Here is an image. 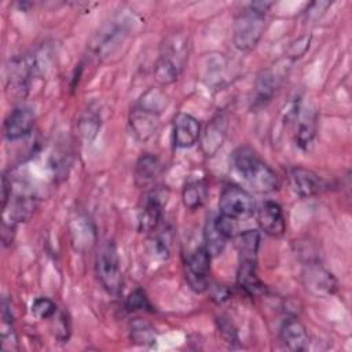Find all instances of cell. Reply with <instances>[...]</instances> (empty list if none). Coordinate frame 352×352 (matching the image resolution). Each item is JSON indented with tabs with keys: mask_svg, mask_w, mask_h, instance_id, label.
Segmentation results:
<instances>
[{
	"mask_svg": "<svg viewBox=\"0 0 352 352\" xmlns=\"http://www.w3.org/2000/svg\"><path fill=\"white\" fill-rule=\"evenodd\" d=\"M188 58V41L183 33L169 34L161 44L154 66V78L160 85L175 82L182 74Z\"/></svg>",
	"mask_w": 352,
	"mask_h": 352,
	"instance_id": "obj_4",
	"label": "cell"
},
{
	"mask_svg": "<svg viewBox=\"0 0 352 352\" xmlns=\"http://www.w3.org/2000/svg\"><path fill=\"white\" fill-rule=\"evenodd\" d=\"M36 116L34 111L28 106L15 107L4 120L3 133L10 142H15L26 138L34 126Z\"/></svg>",
	"mask_w": 352,
	"mask_h": 352,
	"instance_id": "obj_11",
	"label": "cell"
},
{
	"mask_svg": "<svg viewBox=\"0 0 352 352\" xmlns=\"http://www.w3.org/2000/svg\"><path fill=\"white\" fill-rule=\"evenodd\" d=\"M201 124L199 121L188 114L179 113L173 120L172 140L176 148H190L199 142Z\"/></svg>",
	"mask_w": 352,
	"mask_h": 352,
	"instance_id": "obj_14",
	"label": "cell"
},
{
	"mask_svg": "<svg viewBox=\"0 0 352 352\" xmlns=\"http://www.w3.org/2000/svg\"><path fill=\"white\" fill-rule=\"evenodd\" d=\"M289 183L296 195L311 198L324 188V180L311 169L296 166L289 170Z\"/></svg>",
	"mask_w": 352,
	"mask_h": 352,
	"instance_id": "obj_16",
	"label": "cell"
},
{
	"mask_svg": "<svg viewBox=\"0 0 352 352\" xmlns=\"http://www.w3.org/2000/svg\"><path fill=\"white\" fill-rule=\"evenodd\" d=\"M301 280L307 292L316 297H330L338 290L337 278L318 263H308L302 268Z\"/></svg>",
	"mask_w": 352,
	"mask_h": 352,
	"instance_id": "obj_8",
	"label": "cell"
},
{
	"mask_svg": "<svg viewBox=\"0 0 352 352\" xmlns=\"http://www.w3.org/2000/svg\"><path fill=\"white\" fill-rule=\"evenodd\" d=\"M216 322H217L219 333H220L221 337L226 340V342H228V344L231 345V344L239 341V338H238V331H236V329L234 327L232 322L228 320V318L220 316V318L216 319Z\"/></svg>",
	"mask_w": 352,
	"mask_h": 352,
	"instance_id": "obj_31",
	"label": "cell"
},
{
	"mask_svg": "<svg viewBox=\"0 0 352 352\" xmlns=\"http://www.w3.org/2000/svg\"><path fill=\"white\" fill-rule=\"evenodd\" d=\"M309 41H311L309 36H302V37L297 38L294 43L290 44L287 58H290L292 60H296L300 56H302L307 52V50L309 48Z\"/></svg>",
	"mask_w": 352,
	"mask_h": 352,
	"instance_id": "obj_32",
	"label": "cell"
},
{
	"mask_svg": "<svg viewBox=\"0 0 352 352\" xmlns=\"http://www.w3.org/2000/svg\"><path fill=\"white\" fill-rule=\"evenodd\" d=\"M95 272L102 287L111 296H118L122 290V272L120 257L114 241H106L98 249L95 257Z\"/></svg>",
	"mask_w": 352,
	"mask_h": 352,
	"instance_id": "obj_5",
	"label": "cell"
},
{
	"mask_svg": "<svg viewBox=\"0 0 352 352\" xmlns=\"http://www.w3.org/2000/svg\"><path fill=\"white\" fill-rule=\"evenodd\" d=\"M168 99L158 88L147 89L129 113V128L139 142L148 140L160 126V116Z\"/></svg>",
	"mask_w": 352,
	"mask_h": 352,
	"instance_id": "obj_2",
	"label": "cell"
},
{
	"mask_svg": "<svg viewBox=\"0 0 352 352\" xmlns=\"http://www.w3.org/2000/svg\"><path fill=\"white\" fill-rule=\"evenodd\" d=\"M52 319V331L54 336L62 341V342H67L70 333H72V326H70V320L69 316L66 315V312H58L51 318Z\"/></svg>",
	"mask_w": 352,
	"mask_h": 352,
	"instance_id": "obj_29",
	"label": "cell"
},
{
	"mask_svg": "<svg viewBox=\"0 0 352 352\" xmlns=\"http://www.w3.org/2000/svg\"><path fill=\"white\" fill-rule=\"evenodd\" d=\"M99 128V117L96 113L88 110L80 120V131L81 135L87 139H92Z\"/></svg>",
	"mask_w": 352,
	"mask_h": 352,
	"instance_id": "obj_30",
	"label": "cell"
},
{
	"mask_svg": "<svg viewBox=\"0 0 352 352\" xmlns=\"http://www.w3.org/2000/svg\"><path fill=\"white\" fill-rule=\"evenodd\" d=\"M15 226H16V223H14L11 220L7 221V219H4L3 226H1V238H3L4 245L12 243V239L15 235Z\"/></svg>",
	"mask_w": 352,
	"mask_h": 352,
	"instance_id": "obj_33",
	"label": "cell"
},
{
	"mask_svg": "<svg viewBox=\"0 0 352 352\" xmlns=\"http://www.w3.org/2000/svg\"><path fill=\"white\" fill-rule=\"evenodd\" d=\"M219 210L220 214L235 221L248 220L256 213V202L252 194L245 188L235 184H228L220 192Z\"/></svg>",
	"mask_w": 352,
	"mask_h": 352,
	"instance_id": "obj_6",
	"label": "cell"
},
{
	"mask_svg": "<svg viewBox=\"0 0 352 352\" xmlns=\"http://www.w3.org/2000/svg\"><path fill=\"white\" fill-rule=\"evenodd\" d=\"M212 256L205 246L197 248L186 260V282L195 293H204L209 289Z\"/></svg>",
	"mask_w": 352,
	"mask_h": 352,
	"instance_id": "obj_7",
	"label": "cell"
},
{
	"mask_svg": "<svg viewBox=\"0 0 352 352\" xmlns=\"http://www.w3.org/2000/svg\"><path fill=\"white\" fill-rule=\"evenodd\" d=\"M230 297V290L224 286H219L216 285L213 289H212V300H214L216 302H223L226 301L227 298Z\"/></svg>",
	"mask_w": 352,
	"mask_h": 352,
	"instance_id": "obj_35",
	"label": "cell"
},
{
	"mask_svg": "<svg viewBox=\"0 0 352 352\" xmlns=\"http://www.w3.org/2000/svg\"><path fill=\"white\" fill-rule=\"evenodd\" d=\"M232 168L238 176L256 192L270 194L279 188L276 172L249 146H241L232 153Z\"/></svg>",
	"mask_w": 352,
	"mask_h": 352,
	"instance_id": "obj_1",
	"label": "cell"
},
{
	"mask_svg": "<svg viewBox=\"0 0 352 352\" xmlns=\"http://www.w3.org/2000/svg\"><path fill=\"white\" fill-rule=\"evenodd\" d=\"M11 191H12L11 180H8L7 176L3 175V179H1V208H3V210L7 208V205L11 199Z\"/></svg>",
	"mask_w": 352,
	"mask_h": 352,
	"instance_id": "obj_34",
	"label": "cell"
},
{
	"mask_svg": "<svg viewBox=\"0 0 352 352\" xmlns=\"http://www.w3.org/2000/svg\"><path fill=\"white\" fill-rule=\"evenodd\" d=\"M260 246L258 230H246L238 235L239 260L257 261V252Z\"/></svg>",
	"mask_w": 352,
	"mask_h": 352,
	"instance_id": "obj_23",
	"label": "cell"
},
{
	"mask_svg": "<svg viewBox=\"0 0 352 352\" xmlns=\"http://www.w3.org/2000/svg\"><path fill=\"white\" fill-rule=\"evenodd\" d=\"M33 72L34 60L30 56H18L10 62L7 67V91L10 98L22 99L26 96Z\"/></svg>",
	"mask_w": 352,
	"mask_h": 352,
	"instance_id": "obj_9",
	"label": "cell"
},
{
	"mask_svg": "<svg viewBox=\"0 0 352 352\" xmlns=\"http://www.w3.org/2000/svg\"><path fill=\"white\" fill-rule=\"evenodd\" d=\"M271 6V1H256L238 14L232 26V43L236 50L248 52L258 44L265 30V14Z\"/></svg>",
	"mask_w": 352,
	"mask_h": 352,
	"instance_id": "obj_3",
	"label": "cell"
},
{
	"mask_svg": "<svg viewBox=\"0 0 352 352\" xmlns=\"http://www.w3.org/2000/svg\"><path fill=\"white\" fill-rule=\"evenodd\" d=\"M32 314L33 316H36L37 319L40 320H44V319H51L58 308H56V304L48 298V297H37L33 302H32Z\"/></svg>",
	"mask_w": 352,
	"mask_h": 352,
	"instance_id": "obj_28",
	"label": "cell"
},
{
	"mask_svg": "<svg viewBox=\"0 0 352 352\" xmlns=\"http://www.w3.org/2000/svg\"><path fill=\"white\" fill-rule=\"evenodd\" d=\"M279 340L286 349L293 352H302L309 344L307 329L297 318H287L283 320L279 329Z\"/></svg>",
	"mask_w": 352,
	"mask_h": 352,
	"instance_id": "obj_17",
	"label": "cell"
},
{
	"mask_svg": "<svg viewBox=\"0 0 352 352\" xmlns=\"http://www.w3.org/2000/svg\"><path fill=\"white\" fill-rule=\"evenodd\" d=\"M208 198V184L205 180L192 179L188 180L182 190V201L187 209L195 210L204 206Z\"/></svg>",
	"mask_w": 352,
	"mask_h": 352,
	"instance_id": "obj_22",
	"label": "cell"
},
{
	"mask_svg": "<svg viewBox=\"0 0 352 352\" xmlns=\"http://www.w3.org/2000/svg\"><path fill=\"white\" fill-rule=\"evenodd\" d=\"M280 80H282V74L278 70L272 67L263 70L254 81L250 109L254 111H258L267 107V104L272 100L279 87Z\"/></svg>",
	"mask_w": 352,
	"mask_h": 352,
	"instance_id": "obj_13",
	"label": "cell"
},
{
	"mask_svg": "<svg viewBox=\"0 0 352 352\" xmlns=\"http://www.w3.org/2000/svg\"><path fill=\"white\" fill-rule=\"evenodd\" d=\"M236 286L249 297H258L267 292L264 282L257 274V261L239 260Z\"/></svg>",
	"mask_w": 352,
	"mask_h": 352,
	"instance_id": "obj_19",
	"label": "cell"
},
{
	"mask_svg": "<svg viewBox=\"0 0 352 352\" xmlns=\"http://www.w3.org/2000/svg\"><path fill=\"white\" fill-rule=\"evenodd\" d=\"M129 338L135 344L147 346V345L155 344L157 336H155L154 327L150 323H147L144 320H140V319H136L131 323Z\"/></svg>",
	"mask_w": 352,
	"mask_h": 352,
	"instance_id": "obj_26",
	"label": "cell"
},
{
	"mask_svg": "<svg viewBox=\"0 0 352 352\" xmlns=\"http://www.w3.org/2000/svg\"><path fill=\"white\" fill-rule=\"evenodd\" d=\"M204 241H205V245H204L205 249L213 257V256H219L223 253L228 239L217 230L213 219H208L205 231H204Z\"/></svg>",
	"mask_w": 352,
	"mask_h": 352,
	"instance_id": "obj_25",
	"label": "cell"
},
{
	"mask_svg": "<svg viewBox=\"0 0 352 352\" xmlns=\"http://www.w3.org/2000/svg\"><path fill=\"white\" fill-rule=\"evenodd\" d=\"M10 220L14 223H21V221H26L28 219H30V216L34 212L36 204L34 199L30 195H25V194H16L14 198L10 199Z\"/></svg>",
	"mask_w": 352,
	"mask_h": 352,
	"instance_id": "obj_24",
	"label": "cell"
},
{
	"mask_svg": "<svg viewBox=\"0 0 352 352\" xmlns=\"http://www.w3.org/2000/svg\"><path fill=\"white\" fill-rule=\"evenodd\" d=\"M125 308L131 312H136V311H147V312H153V305L146 294V292L143 289H135L132 290L124 302Z\"/></svg>",
	"mask_w": 352,
	"mask_h": 352,
	"instance_id": "obj_27",
	"label": "cell"
},
{
	"mask_svg": "<svg viewBox=\"0 0 352 352\" xmlns=\"http://www.w3.org/2000/svg\"><path fill=\"white\" fill-rule=\"evenodd\" d=\"M228 131V117L226 113L216 114L201 132L199 144L205 157H213L223 146Z\"/></svg>",
	"mask_w": 352,
	"mask_h": 352,
	"instance_id": "obj_12",
	"label": "cell"
},
{
	"mask_svg": "<svg viewBox=\"0 0 352 352\" xmlns=\"http://www.w3.org/2000/svg\"><path fill=\"white\" fill-rule=\"evenodd\" d=\"M1 349L6 352L18 351V334L14 324V312L11 302L4 297L1 301V324H0Z\"/></svg>",
	"mask_w": 352,
	"mask_h": 352,
	"instance_id": "obj_21",
	"label": "cell"
},
{
	"mask_svg": "<svg viewBox=\"0 0 352 352\" xmlns=\"http://www.w3.org/2000/svg\"><path fill=\"white\" fill-rule=\"evenodd\" d=\"M164 165L154 154H143L135 164V183L139 187H147L162 173Z\"/></svg>",
	"mask_w": 352,
	"mask_h": 352,
	"instance_id": "obj_20",
	"label": "cell"
},
{
	"mask_svg": "<svg viewBox=\"0 0 352 352\" xmlns=\"http://www.w3.org/2000/svg\"><path fill=\"white\" fill-rule=\"evenodd\" d=\"M296 121L294 140L301 150H308L316 136L318 128V113L315 109L298 107Z\"/></svg>",
	"mask_w": 352,
	"mask_h": 352,
	"instance_id": "obj_18",
	"label": "cell"
},
{
	"mask_svg": "<svg viewBox=\"0 0 352 352\" xmlns=\"http://www.w3.org/2000/svg\"><path fill=\"white\" fill-rule=\"evenodd\" d=\"M257 223L261 231L270 236H282L286 231V219L282 206L275 201H265L256 209Z\"/></svg>",
	"mask_w": 352,
	"mask_h": 352,
	"instance_id": "obj_15",
	"label": "cell"
},
{
	"mask_svg": "<svg viewBox=\"0 0 352 352\" xmlns=\"http://www.w3.org/2000/svg\"><path fill=\"white\" fill-rule=\"evenodd\" d=\"M164 197L151 190L142 197V202L138 209V230L140 232H153L158 228L162 220Z\"/></svg>",
	"mask_w": 352,
	"mask_h": 352,
	"instance_id": "obj_10",
	"label": "cell"
}]
</instances>
